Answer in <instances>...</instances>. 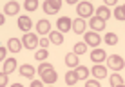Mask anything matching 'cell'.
<instances>
[{
	"label": "cell",
	"mask_w": 125,
	"mask_h": 87,
	"mask_svg": "<svg viewBox=\"0 0 125 87\" xmlns=\"http://www.w3.org/2000/svg\"><path fill=\"white\" fill-rule=\"evenodd\" d=\"M76 11H78L80 18L83 20V18H87V16H93L94 7H93V4H91V2H80L78 6H76Z\"/></svg>",
	"instance_id": "cell-1"
},
{
	"label": "cell",
	"mask_w": 125,
	"mask_h": 87,
	"mask_svg": "<svg viewBox=\"0 0 125 87\" xmlns=\"http://www.w3.org/2000/svg\"><path fill=\"white\" fill-rule=\"evenodd\" d=\"M83 44H85V45H91V47H94V49H96V47L102 44V36H100L98 33H94V31L83 33Z\"/></svg>",
	"instance_id": "cell-2"
},
{
	"label": "cell",
	"mask_w": 125,
	"mask_h": 87,
	"mask_svg": "<svg viewBox=\"0 0 125 87\" xmlns=\"http://www.w3.org/2000/svg\"><path fill=\"white\" fill-rule=\"evenodd\" d=\"M105 60H107V64H109V67L113 69V71H122L123 65H125L123 58L120 54H111L109 58H105Z\"/></svg>",
	"instance_id": "cell-3"
},
{
	"label": "cell",
	"mask_w": 125,
	"mask_h": 87,
	"mask_svg": "<svg viewBox=\"0 0 125 87\" xmlns=\"http://www.w3.org/2000/svg\"><path fill=\"white\" fill-rule=\"evenodd\" d=\"M62 7V0H45L44 2V11L47 15H56Z\"/></svg>",
	"instance_id": "cell-4"
},
{
	"label": "cell",
	"mask_w": 125,
	"mask_h": 87,
	"mask_svg": "<svg viewBox=\"0 0 125 87\" xmlns=\"http://www.w3.org/2000/svg\"><path fill=\"white\" fill-rule=\"evenodd\" d=\"M40 75V78H42V84H49V85H53L54 82H56V78H58V75H56V71H54V67L53 69H47V71H42V73H38Z\"/></svg>",
	"instance_id": "cell-5"
},
{
	"label": "cell",
	"mask_w": 125,
	"mask_h": 87,
	"mask_svg": "<svg viewBox=\"0 0 125 87\" xmlns=\"http://www.w3.org/2000/svg\"><path fill=\"white\" fill-rule=\"evenodd\" d=\"M20 42L24 44L25 49H34V47L38 45V38H36V34H33V33H25Z\"/></svg>",
	"instance_id": "cell-6"
},
{
	"label": "cell",
	"mask_w": 125,
	"mask_h": 87,
	"mask_svg": "<svg viewBox=\"0 0 125 87\" xmlns=\"http://www.w3.org/2000/svg\"><path fill=\"white\" fill-rule=\"evenodd\" d=\"M71 25H73V20L69 18V16H60L56 20V27H58V33H67L71 31Z\"/></svg>",
	"instance_id": "cell-7"
},
{
	"label": "cell",
	"mask_w": 125,
	"mask_h": 87,
	"mask_svg": "<svg viewBox=\"0 0 125 87\" xmlns=\"http://www.w3.org/2000/svg\"><path fill=\"white\" fill-rule=\"evenodd\" d=\"M31 27H33V22H31L29 16H25V15L18 16V29H20V31L29 33V29H31Z\"/></svg>",
	"instance_id": "cell-8"
},
{
	"label": "cell",
	"mask_w": 125,
	"mask_h": 87,
	"mask_svg": "<svg viewBox=\"0 0 125 87\" xmlns=\"http://www.w3.org/2000/svg\"><path fill=\"white\" fill-rule=\"evenodd\" d=\"M105 58H107V53L103 49H98V47H96V49L91 51V60H93L94 64H102Z\"/></svg>",
	"instance_id": "cell-9"
},
{
	"label": "cell",
	"mask_w": 125,
	"mask_h": 87,
	"mask_svg": "<svg viewBox=\"0 0 125 87\" xmlns=\"http://www.w3.org/2000/svg\"><path fill=\"white\" fill-rule=\"evenodd\" d=\"M89 73H93L96 80H100V78H105V76H107V69L103 67L102 64H94V67L89 69Z\"/></svg>",
	"instance_id": "cell-10"
},
{
	"label": "cell",
	"mask_w": 125,
	"mask_h": 87,
	"mask_svg": "<svg viewBox=\"0 0 125 87\" xmlns=\"http://www.w3.org/2000/svg\"><path fill=\"white\" fill-rule=\"evenodd\" d=\"M89 25H91V29H94V33L102 31V29H105V22L100 20L98 16H91V20H89Z\"/></svg>",
	"instance_id": "cell-11"
},
{
	"label": "cell",
	"mask_w": 125,
	"mask_h": 87,
	"mask_svg": "<svg viewBox=\"0 0 125 87\" xmlns=\"http://www.w3.org/2000/svg\"><path fill=\"white\" fill-rule=\"evenodd\" d=\"M71 29H73V31H74L76 34H83V33H85V20H82V18L73 20Z\"/></svg>",
	"instance_id": "cell-12"
},
{
	"label": "cell",
	"mask_w": 125,
	"mask_h": 87,
	"mask_svg": "<svg viewBox=\"0 0 125 87\" xmlns=\"http://www.w3.org/2000/svg\"><path fill=\"white\" fill-rule=\"evenodd\" d=\"M36 31L40 33V34H47V33H51V22H49V20H38V24H36Z\"/></svg>",
	"instance_id": "cell-13"
},
{
	"label": "cell",
	"mask_w": 125,
	"mask_h": 87,
	"mask_svg": "<svg viewBox=\"0 0 125 87\" xmlns=\"http://www.w3.org/2000/svg\"><path fill=\"white\" fill-rule=\"evenodd\" d=\"M73 73H74V76L78 78V80H87V76L91 75V73H89V69L85 67V65H78Z\"/></svg>",
	"instance_id": "cell-14"
},
{
	"label": "cell",
	"mask_w": 125,
	"mask_h": 87,
	"mask_svg": "<svg viewBox=\"0 0 125 87\" xmlns=\"http://www.w3.org/2000/svg\"><path fill=\"white\" fill-rule=\"evenodd\" d=\"M18 11H20V6L16 2H7L6 7H4V13H6V15H11V16L18 15Z\"/></svg>",
	"instance_id": "cell-15"
},
{
	"label": "cell",
	"mask_w": 125,
	"mask_h": 87,
	"mask_svg": "<svg viewBox=\"0 0 125 87\" xmlns=\"http://www.w3.org/2000/svg\"><path fill=\"white\" fill-rule=\"evenodd\" d=\"M7 49H9L11 53H20V49H22V42H20L18 38H9V42H7Z\"/></svg>",
	"instance_id": "cell-16"
},
{
	"label": "cell",
	"mask_w": 125,
	"mask_h": 87,
	"mask_svg": "<svg viewBox=\"0 0 125 87\" xmlns=\"http://www.w3.org/2000/svg\"><path fill=\"white\" fill-rule=\"evenodd\" d=\"M20 75H22L24 78H33L34 76V67H33V65H29V64L20 65Z\"/></svg>",
	"instance_id": "cell-17"
},
{
	"label": "cell",
	"mask_w": 125,
	"mask_h": 87,
	"mask_svg": "<svg viewBox=\"0 0 125 87\" xmlns=\"http://www.w3.org/2000/svg\"><path fill=\"white\" fill-rule=\"evenodd\" d=\"M16 69V58H7L6 62H4V71L6 75H9V73H13Z\"/></svg>",
	"instance_id": "cell-18"
},
{
	"label": "cell",
	"mask_w": 125,
	"mask_h": 87,
	"mask_svg": "<svg viewBox=\"0 0 125 87\" xmlns=\"http://www.w3.org/2000/svg\"><path fill=\"white\" fill-rule=\"evenodd\" d=\"M65 64L69 65V67H78L80 65V58L74 53H67L65 54Z\"/></svg>",
	"instance_id": "cell-19"
},
{
	"label": "cell",
	"mask_w": 125,
	"mask_h": 87,
	"mask_svg": "<svg viewBox=\"0 0 125 87\" xmlns=\"http://www.w3.org/2000/svg\"><path fill=\"white\" fill-rule=\"evenodd\" d=\"M49 42L56 44V45H62V44H63V34L58 33V31H51L49 33Z\"/></svg>",
	"instance_id": "cell-20"
},
{
	"label": "cell",
	"mask_w": 125,
	"mask_h": 87,
	"mask_svg": "<svg viewBox=\"0 0 125 87\" xmlns=\"http://www.w3.org/2000/svg\"><path fill=\"white\" fill-rule=\"evenodd\" d=\"M96 16L100 20H103V22H107L111 18V13H109V7H105V6H100L98 7V11H96Z\"/></svg>",
	"instance_id": "cell-21"
},
{
	"label": "cell",
	"mask_w": 125,
	"mask_h": 87,
	"mask_svg": "<svg viewBox=\"0 0 125 87\" xmlns=\"http://www.w3.org/2000/svg\"><path fill=\"white\" fill-rule=\"evenodd\" d=\"M103 40H105L107 45H116L118 44V36H116V33H105Z\"/></svg>",
	"instance_id": "cell-22"
},
{
	"label": "cell",
	"mask_w": 125,
	"mask_h": 87,
	"mask_svg": "<svg viewBox=\"0 0 125 87\" xmlns=\"http://www.w3.org/2000/svg\"><path fill=\"white\" fill-rule=\"evenodd\" d=\"M78 82V78L74 76V73L73 71H69V73H65V84L69 85V87H74V84Z\"/></svg>",
	"instance_id": "cell-23"
},
{
	"label": "cell",
	"mask_w": 125,
	"mask_h": 87,
	"mask_svg": "<svg viewBox=\"0 0 125 87\" xmlns=\"http://www.w3.org/2000/svg\"><path fill=\"white\" fill-rule=\"evenodd\" d=\"M114 16H116V20H120V22H123V20H125V7H123V6H116V11H114Z\"/></svg>",
	"instance_id": "cell-24"
},
{
	"label": "cell",
	"mask_w": 125,
	"mask_h": 87,
	"mask_svg": "<svg viewBox=\"0 0 125 87\" xmlns=\"http://www.w3.org/2000/svg\"><path fill=\"white\" fill-rule=\"evenodd\" d=\"M109 80H111V85H113V87H118V85H123V78H122V76H120V75H116V73H114V75H113V76H111V78H109Z\"/></svg>",
	"instance_id": "cell-25"
},
{
	"label": "cell",
	"mask_w": 125,
	"mask_h": 87,
	"mask_svg": "<svg viewBox=\"0 0 125 87\" xmlns=\"http://www.w3.org/2000/svg\"><path fill=\"white\" fill-rule=\"evenodd\" d=\"M83 53H87V45H85L83 42H78L74 45V54L78 56V54H83Z\"/></svg>",
	"instance_id": "cell-26"
},
{
	"label": "cell",
	"mask_w": 125,
	"mask_h": 87,
	"mask_svg": "<svg viewBox=\"0 0 125 87\" xmlns=\"http://www.w3.org/2000/svg\"><path fill=\"white\" fill-rule=\"evenodd\" d=\"M24 7L27 11H34V9H38V2L36 0H25L24 2Z\"/></svg>",
	"instance_id": "cell-27"
},
{
	"label": "cell",
	"mask_w": 125,
	"mask_h": 87,
	"mask_svg": "<svg viewBox=\"0 0 125 87\" xmlns=\"http://www.w3.org/2000/svg\"><path fill=\"white\" fill-rule=\"evenodd\" d=\"M49 56V53H47V49H40L36 51V54H34V58L38 60V62H45V58Z\"/></svg>",
	"instance_id": "cell-28"
},
{
	"label": "cell",
	"mask_w": 125,
	"mask_h": 87,
	"mask_svg": "<svg viewBox=\"0 0 125 87\" xmlns=\"http://www.w3.org/2000/svg\"><path fill=\"white\" fill-rule=\"evenodd\" d=\"M47 69H53V65H51L49 62H42V64H40V67H38V73L47 71Z\"/></svg>",
	"instance_id": "cell-29"
},
{
	"label": "cell",
	"mask_w": 125,
	"mask_h": 87,
	"mask_svg": "<svg viewBox=\"0 0 125 87\" xmlns=\"http://www.w3.org/2000/svg\"><path fill=\"white\" fill-rule=\"evenodd\" d=\"M85 87H102L98 80H85Z\"/></svg>",
	"instance_id": "cell-30"
},
{
	"label": "cell",
	"mask_w": 125,
	"mask_h": 87,
	"mask_svg": "<svg viewBox=\"0 0 125 87\" xmlns=\"http://www.w3.org/2000/svg\"><path fill=\"white\" fill-rule=\"evenodd\" d=\"M6 85H7V75L0 73V87H6Z\"/></svg>",
	"instance_id": "cell-31"
},
{
	"label": "cell",
	"mask_w": 125,
	"mask_h": 87,
	"mask_svg": "<svg viewBox=\"0 0 125 87\" xmlns=\"http://www.w3.org/2000/svg\"><path fill=\"white\" fill-rule=\"evenodd\" d=\"M49 38H42V40H38V45H42V49H47V45H49Z\"/></svg>",
	"instance_id": "cell-32"
},
{
	"label": "cell",
	"mask_w": 125,
	"mask_h": 87,
	"mask_svg": "<svg viewBox=\"0 0 125 87\" xmlns=\"http://www.w3.org/2000/svg\"><path fill=\"white\" fill-rule=\"evenodd\" d=\"M6 53H7L6 47H0V62H4V60H6Z\"/></svg>",
	"instance_id": "cell-33"
},
{
	"label": "cell",
	"mask_w": 125,
	"mask_h": 87,
	"mask_svg": "<svg viewBox=\"0 0 125 87\" xmlns=\"http://www.w3.org/2000/svg\"><path fill=\"white\" fill-rule=\"evenodd\" d=\"M31 87H44V84L38 82V80H34V82H31Z\"/></svg>",
	"instance_id": "cell-34"
},
{
	"label": "cell",
	"mask_w": 125,
	"mask_h": 87,
	"mask_svg": "<svg viewBox=\"0 0 125 87\" xmlns=\"http://www.w3.org/2000/svg\"><path fill=\"white\" fill-rule=\"evenodd\" d=\"M105 4H107V6H116V0H107ZM107 6H105V7H107Z\"/></svg>",
	"instance_id": "cell-35"
},
{
	"label": "cell",
	"mask_w": 125,
	"mask_h": 87,
	"mask_svg": "<svg viewBox=\"0 0 125 87\" xmlns=\"http://www.w3.org/2000/svg\"><path fill=\"white\" fill-rule=\"evenodd\" d=\"M4 22H6V15H0V25H4Z\"/></svg>",
	"instance_id": "cell-36"
},
{
	"label": "cell",
	"mask_w": 125,
	"mask_h": 87,
	"mask_svg": "<svg viewBox=\"0 0 125 87\" xmlns=\"http://www.w3.org/2000/svg\"><path fill=\"white\" fill-rule=\"evenodd\" d=\"M11 87H24V85H22V84H13Z\"/></svg>",
	"instance_id": "cell-37"
},
{
	"label": "cell",
	"mask_w": 125,
	"mask_h": 87,
	"mask_svg": "<svg viewBox=\"0 0 125 87\" xmlns=\"http://www.w3.org/2000/svg\"><path fill=\"white\" fill-rule=\"evenodd\" d=\"M118 87H123V85H118Z\"/></svg>",
	"instance_id": "cell-38"
}]
</instances>
